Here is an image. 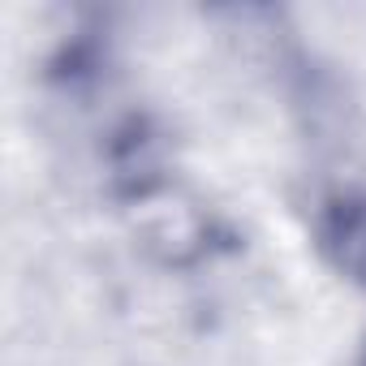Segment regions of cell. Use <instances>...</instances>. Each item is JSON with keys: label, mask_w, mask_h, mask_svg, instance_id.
<instances>
[{"label": "cell", "mask_w": 366, "mask_h": 366, "mask_svg": "<svg viewBox=\"0 0 366 366\" xmlns=\"http://www.w3.org/2000/svg\"><path fill=\"white\" fill-rule=\"evenodd\" d=\"M315 242L345 280L366 289V190L327 199L315 220Z\"/></svg>", "instance_id": "cell-1"}]
</instances>
